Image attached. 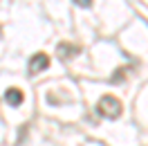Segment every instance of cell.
<instances>
[{
  "label": "cell",
  "mask_w": 148,
  "mask_h": 146,
  "mask_svg": "<svg viewBox=\"0 0 148 146\" xmlns=\"http://www.w3.org/2000/svg\"><path fill=\"white\" fill-rule=\"evenodd\" d=\"M97 110H99V115L106 119H117L121 115V101L117 97H112V94H106L101 97V101L97 103Z\"/></svg>",
  "instance_id": "6da1fadb"
},
{
  "label": "cell",
  "mask_w": 148,
  "mask_h": 146,
  "mask_svg": "<svg viewBox=\"0 0 148 146\" xmlns=\"http://www.w3.org/2000/svg\"><path fill=\"white\" fill-rule=\"evenodd\" d=\"M47 67H49V56L47 54L38 52V54L32 56V61H29V74H38L43 70H47Z\"/></svg>",
  "instance_id": "7a4b0ae2"
},
{
  "label": "cell",
  "mask_w": 148,
  "mask_h": 146,
  "mask_svg": "<svg viewBox=\"0 0 148 146\" xmlns=\"http://www.w3.org/2000/svg\"><path fill=\"white\" fill-rule=\"evenodd\" d=\"M81 52V47L74 45V43H58L56 45V54L61 56V59H72V56H76Z\"/></svg>",
  "instance_id": "3957f363"
},
{
  "label": "cell",
  "mask_w": 148,
  "mask_h": 146,
  "mask_svg": "<svg viewBox=\"0 0 148 146\" xmlns=\"http://www.w3.org/2000/svg\"><path fill=\"white\" fill-rule=\"evenodd\" d=\"M23 99H25V94H23V90H18V88H9V90L5 92V101H7L9 106H20Z\"/></svg>",
  "instance_id": "277c9868"
},
{
  "label": "cell",
  "mask_w": 148,
  "mask_h": 146,
  "mask_svg": "<svg viewBox=\"0 0 148 146\" xmlns=\"http://www.w3.org/2000/svg\"><path fill=\"white\" fill-rule=\"evenodd\" d=\"M123 76H126V67H119V70L114 72V76H112V81L119 83V81H123Z\"/></svg>",
  "instance_id": "5b68a950"
},
{
  "label": "cell",
  "mask_w": 148,
  "mask_h": 146,
  "mask_svg": "<svg viewBox=\"0 0 148 146\" xmlns=\"http://www.w3.org/2000/svg\"><path fill=\"white\" fill-rule=\"evenodd\" d=\"M76 5H81V7H90L92 5V0H74Z\"/></svg>",
  "instance_id": "8992f818"
}]
</instances>
